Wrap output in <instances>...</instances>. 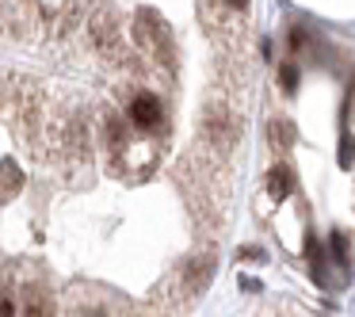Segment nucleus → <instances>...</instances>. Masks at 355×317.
Returning <instances> with one entry per match:
<instances>
[{
    "instance_id": "obj_1",
    "label": "nucleus",
    "mask_w": 355,
    "mask_h": 317,
    "mask_svg": "<svg viewBox=\"0 0 355 317\" xmlns=\"http://www.w3.org/2000/svg\"><path fill=\"white\" fill-rule=\"evenodd\" d=\"M126 115H130V126H138V130H161L164 123V108L157 96L149 92H138L130 100V108H126Z\"/></svg>"
},
{
    "instance_id": "obj_2",
    "label": "nucleus",
    "mask_w": 355,
    "mask_h": 317,
    "mask_svg": "<svg viewBox=\"0 0 355 317\" xmlns=\"http://www.w3.org/2000/svg\"><path fill=\"white\" fill-rule=\"evenodd\" d=\"M237 119L230 115V111H210V119H207V134L214 138V146L218 149H230V142L237 138Z\"/></svg>"
},
{
    "instance_id": "obj_3",
    "label": "nucleus",
    "mask_w": 355,
    "mask_h": 317,
    "mask_svg": "<svg viewBox=\"0 0 355 317\" xmlns=\"http://www.w3.org/2000/svg\"><path fill=\"white\" fill-rule=\"evenodd\" d=\"M268 191H271V199H286V195L294 191V172L286 169V164H275V169L268 172Z\"/></svg>"
},
{
    "instance_id": "obj_4",
    "label": "nucleus",
    "mask_w": 355,
    "mask_h": 317,
    "mask_svg": "<svg viewBox=\"0 0 355 317\" xmlns=\"http://www.w3.org/2000/svg\"><path fill=\"white\" fill-rule=\"evenodd\" d=\"M210 271H214V256H202V260L187 264V291H202L210 283Z\"/></svg>"
},
{
    "instance_id": "obj_5",
    "label": "nucleus",
    "mask_w": 355,
    "mask_h": 317,
    "mask_svg": "<svg viewBox=\"0 0 355 317\" xmlns=\"http://www.w3.org/2000/svg\"><path fill=\"white\" fill-rule=\"evenodd\" d=\"M271 146H275V153H291L294 126L286 123V119H271Z\"/></svg>"
},
{
    "instance_id": "obj_6",
    "label": "nucleus",
    "mask_w": 355,
    "mask_h": 317,
    "mask_svg": "<svg viewBox=\"0 0 355 317\" xmlns=\"http://www.w3.org/2000/svg\"><path fill=\"white\" fill-rule=\"evenodd\" d=\"M24 317H50V302L42 298V291H27V298H24Z\"/></svg>"
},
{
    "instance_id": "obj_7",
    "label": "nucleus",
    "mask_w": 355,
    "mask_h": 317,
    "mask_svg": "<svg viewBox=\"0 0 355 317\" xmlns=\"http://www.w3.org/2000/svg\"><path fill=\"white\" fill-rule=\"evenodd\" d=\"M103 138H107L115 149H123V142H126V123H123L119 115H107V119H103Z\"/></svg>"
},
{
    "instance_id": "obj_8",
    "label": "nucleus",
    "mask_w": 355,
    "mask_h": 317,
    "mask_svg": "<svg viewBox=\"0 0 355 317\" xmlns=\"http://www.w3.org/2000/svg\"><path fill=\"white\" fill-rule=\"evenodd\" d=\"M279 85H283L286 92H294V88H298V65H294V62H286L283 69H279Z\"/></svg>"
},
{
    "instance_id": "obj_9",
    "label": "nucleus",
    "mask_w": 355,
    "mask_h": 317,
    "mask_svg": "<svg viewBox=\"0 0 355 317\" xmlns=\"http://www.w3.org/2000/svg\"><path fill=\"white\" fill-rule=\"evenodd\" d=\"M12 176H19V172L12 169V164H4V169H0V199H8V195H12V187H19V184H8Z\"/></svg>"
},
{
    "instance_id": "obj_10",
    "label": "nucleus",
    "mask_w": 355,
    "mask_h": 317,
    "mask_svg": "<svg viewBox=\"0 0 355 317\" xmlns=\"http://www.w3.org/2000/svg\"><path fill=\"white\" fill-rule=\"evenodd\" d=\"M332 252H336L340 264H347V245H344V237H340V233H332Z\"/></svg>"
},
{
    "instance_id": "obj_11",
    "label": "nucleus",
    "mask_w": 355,
    "mask_h": 317,
    "mask_svg": "<svg viewBox=\"0 0 355 317\" xmlns=\"http://www.w3.org/2000/svg\"><path fill=\"white\" fill-rule=\"evenodd\" d=\"M0 317H16V302L8 294H0Z\"/></svg>"
},
{
    "instance_id": "obj_12",
    "label": "nucleus",
    "mask_w": 355,
    "mask_h": 317,
    "mask_svg": "<svg viewBox=\"0 0 355 317\" xmlns=\"http://www.w3.org/2000/svg\"><path fill=\"white\" fill-rule=\"evenodd\" d=\"M225 4H230V8H245L248 0H225Z\"/></svg>"
},
{
    "instance_id": "obj_13",
    "label": "nucleus",
    "mask_w": 355,
    "mask_h": 317,
    "mask_svg": "<svg viewBox=\"0 0 355 317\" xmlns=\"http://www.w3.org/2000/svg\"><path fill=\"white\" fill-rule=\"evenodd\" d=\"M85 317H103V314H85Z\"/></svg>"
}]
</instances>
